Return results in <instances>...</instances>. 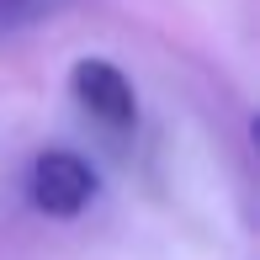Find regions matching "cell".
<instances>
[{
  "label": "cell",
  "mask_w": 260,
  "mask_h": 260,
  "mask_svg": "<svg viewBox=\"0 0 260 260\" xmlns=\"http://www.w3.org/2000/svg\"><path fill=\"white\" fill-rule=\"evenodd\" d=\"M101 197V175L80 149H43L27 165V202L43 212V218H85L90 202Z\"/></svg>",
  "instance_id": "1"
},
{
  "label": "cell",
  "mask_w": 260,
  "mask_h": 260,
  "mask_svg": "<svg viewBox=\"0 0 260 260\" xmlns=\"http://www.w3.org/2000/svg\"><path fill=\"white\" fill-rule=\"evenodd\" d=\"M69 90H75V101L85 106L101 127H112V133H133L138 127V90H133V80L122 75V64H112V58H101V53L75 58Z\"/></svg>",
  "instance_id": "2"
}]
</instances>
